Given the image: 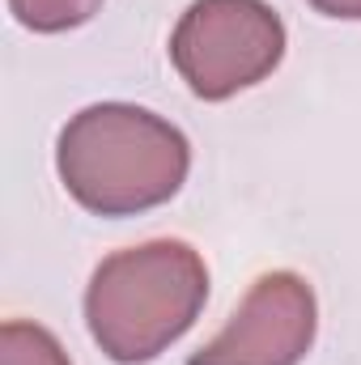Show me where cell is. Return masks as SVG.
I'll return each instance as SVG.
<instances>
[{"instance_id":"6da1fadb","label":"cell","mask_w":361,"mask_h":365,"mask_svg":"<svg viewBox=\"0 0 361 365\" xmlns=\"http://www.w3.org/2000/svg\"><path fill=\"white\" fill-rule=\"evenodd\" d=\"M64 191L93 217H141L179 195L191 145L179 128L132 102H93L56 140Z\"/></svg>"},{"instance_id":"7a4b0ae2","label":"cell","mask_w":361,"mask_h":365,"mask_svg":"<svg viewBox=\"0 0 361 365\" xmlns=\"http://www.w3.org/2000/svg\"><path fill=\"white\" fill-rule=\"evenodd\" d=\"M208 302V268L195 247L153 238L106 255L86 289V327L115 365H145L191 331Z\"/></svg>"},{"instance_id":"3957f363","label":"cell","mask_w":361,"mask_h":365,"mask_svg":"<svg viewBox=\"0 0 361 365\" xmlns=\"http://www.w3.org/2000/svg\"><path fill=\"white\" fill-rule=\"evenodd\" d=\"M289 47L285 21L268 0H191L171 34V64L204 102L268 81Z\"/></svg>"},{"instance_id":"277c9868","label":"cell","mask_w":361,"mask_h":365,"mask_svg":"<svg viewBox=\"0 0 361 365\" xmlns=\"http://www.w3.org/2000/svg\"><path fill=\"white\" fill-rule=\"evenodd\" d=\"M319 331L315 289L298 272H264L230 323L187 365H302Z\"/></svg>"},{"instance_id":"5b68a950","label":"cell","mask_w":361,"mask_h":365,"mask_svg":"<svg viewBox=\"0 0 361 365\" xmlns=\"http://www.w3.org/2000/svg\"><path fill=\"white\" fill-rule=\"evenodd\" d=\"M0 365H73L64 344L26 319H9L0 327Z\"/></svg>"},{"instance_id":"8992f818","label":"cell","mask_w":361,"mask_h":365,"mask_svg":"<svg viewBox=\"0 0 361 365\" xmlns=\"http://www.w3.org/2000/svg\"><path fill=\"white\" fill-rule=\"evenodd\" d=\"M102 0H9V13L34 34H64L86 26Z\"/></svg>"},{"instance_id":"52a82bcc","label":"cell","mask_w":361,"mask_h":365,"mask_svg":"<svg viewBox=\"0 0 361 365\" xmlns=\"http://www.w3.org/2000/svg\"><path fill=\"white\" fill-rule=\"evenodd\" d=\"M315 13L323 17H340V21H361V0H306Z\"/></svg>"}]
</instances>
